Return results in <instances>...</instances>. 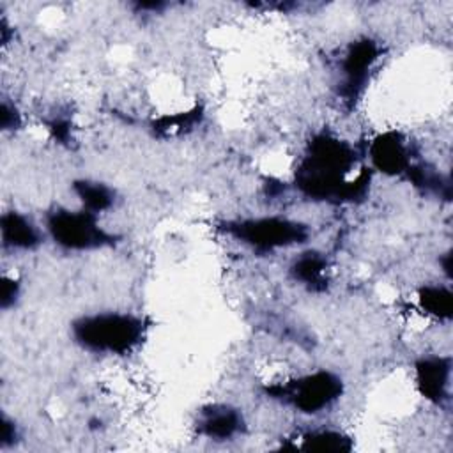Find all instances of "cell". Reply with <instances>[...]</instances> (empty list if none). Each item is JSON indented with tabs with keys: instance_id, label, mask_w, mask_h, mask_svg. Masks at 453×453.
Returning <instances> with one entry per match:
<instances>
[{
	"instance_id": "1",
	"label": "cell",
	"mask_w": 453,
	"mask_h": 453,
	"mask_svg": "<svg viewBox=\"0 0 453 453\" xmlns=\"http://www.w3.org/2000/svg\"><path fill=\"white\" fill-rule=\"evenodd\" d=\"M297 189L324 202H352L368 188V173L357 163L354 147L331 134L320 133L311 138L296 170Z\"/></svg>"
},
{
	"instance_id": "2",
	"label": "cell",
	"mask_w": 453,
	"mask_h": 453,
	"mask_svg": "<svg viewBox=\"0 0 453 453\" xmlns=\"http://www.w3.org/2000/svg\"><path fill=\"white\" fill-rule=\"evenodd\" d=\"M143 334V319L127 311H99L73 322L76 343L96 354H127L142 342Z\"/></svg>"
},
{
	"instance_id": "3",
	"label": "cell",
	"mask_w": 453,
	"mask_h": 453,
	"mask_svg": "<svg viewBox=\"0 0 453 453\" xmlns=\"http://www.w3.org/2000/svg\"><path fill=\"white\" fill-rule=\"evenodd\" d=\"M267 395L304 414H319L336 403L343 393V380L327 370H315L285 382L271 384Z\"/></svg>"
},
{
	"instance_id": "4",
	"label": "cell",
	"mask_w": 453,
	"mask_h": 453,
	"mask_svg": "<svg viewBox=\"0 0 453 453\" xmlns=\"http://www.w3.org/2000/svg\"><path fill=\"white\" fill-rule=\"evenodd\" d=\"M226 234L251 248L253 251L271 253L306 242L310 232L301 221L283 216H258L237 219L226 225Z\"/></svg>"
},
{
	"instance_id": "5",
	"label": "cell",
	"mask_w": 453,
	"mask_h": 453,
	"mask_svg": "<svg viewBox=\"0 0 453 453\" xmlns=\"http://www.w3.org/2000/svg\"><path fill=\"white\" fill-rule=\"evenodd\" d=\"M46 232L64 250L87 251L111 246L115 235L101 223L97 214L80 209H57L46 218Z\"/></svg>"
},
{
	"instance_id": "6",
	"label": "cell",
	"mask_w": 453,
	"mask_h": 453,
	"mask_svg": "<svg viewBox=\"0 0 453 453\" xmlns=\"http://www.w3.org/2000/svg\"><path fill=\"white\" fill-rule=\"evenodd\" d=\"M379 46L377 42H373L372 39H359L354 41L347 51L342 57L340 62V71H342V94L345 96V99L352 101L354 97H357L368 78L370 73L375 65V62L379 60Z\"/></svg>"
},
{
	"instance_id": "7",
	"label": "cell",
	"mask_w": 453,
	"mask_h": 453,
	"mask_svg": "<svg viewBox=\"0 0 453 453\" xmlns=\"http://www.w3.org/2000/svg\"><path fill=\"white\" fill-rule=\"evenodd\" d=\"M368 154H370L368 157H370L372 165L379 172L388 173V175L409 173V170L412 168L409 147H407L405 140L395 131L379 134L370 143Z\"/></svg>"
},
{
	"instance_id": "8",
	"label": "cell",
	"mask_w": 453,
	"mask_h": 453,
	"mask_svg": "<svg viewBox=\"0 0 453 453\" xmlns=\"http://www.w3.org/2000/svg\"><path fill=\"white\" fill-rule=\"evenodd\" d=\"M244 428V418L239 409L225 403H214L200 411L196 430L200 435L214 441H226L239 435Z\"/></svg>"
},
{
	"instance_id": "9",
	"label": "cell",
	"mask_w": 453,
	"mask_h": 453,
	"mask_svg": "<svg viewBox=\"0 0 453 453\" xmlns=\"http://www.w3.org/2000/svg\"><path fill=\"white\" fill-rule=\"evenodd\" d=\"M416 386L423 398L441 403L448 398L449 389V375H451V365L448 357L442 356H426L421 357L416 366Z\"/></svg>"
},
{
	"instance_id": "10",
	"label": "cell",
	"mask_w": 453,
	"mask_h": 453,
	"mask_svg": "<svg viewBox=\"0 0 453 453\" xmlns=\"http://www.w3.org/2000/svg\"><path fill=\"white\" fill-rule=\"evenodd\" d=\"M2 244L11 250H34L41 242V232L32 223L30 218L18 211H9L2 214L0 219Z\"/></svg>"
},
{
	"instance_id": "11",
	"label": "cell",
	"mask_w": 453,
	"mask_h": 453,
	"mask_svg": "<svg viewBox=\"0 0 453 453\" xmlns=\"http://www.w3.org/2000/svg\"><path fill=\"white\" fill-rule=\"evenodd\" d=\"M290 273L310 290H322L327 283V260L319 251H304L294 260Z\"/></svg>"
},
{
	"instance_id": "12",
	"label": "cell",
	"mask_w": 453,
	"mask_h": 453,
	"mask_svg": "<svg viewBox=\"0 0 453 453\" xmlns=\"http://www.w3.org/2000/svg\"><path fill=\"white\" fill-rule=\"evenodd\" d=\"M73 189H74V195L78 196L81 207L94 214H99V212L113 207V202H115L113 189L99 180L81 179L73 184Z\"/></svg>"
},
{
	"instance_id": "13",
	"label": "cell",
	"mask_w": 453,
	"mask_h": 453,
	"mask_svg": "<svg viewBox=\"0 0 453 453\" xmlns=\"http://www.w3.org/2000/svg\"><path fill=\"white\" fill-rule=\"evenodd\" d=\"M419 308L435 319L448 320L453 311V296L446 285H425L418 292Z\"/></svg>"
},
{
	"instance_id": "14",
	"label": "cell",
	"mask_w": 453,
	"mask_h": 453,
	"mask_svg": "<svg viewBox=\"0 0 453 453\" xmlns=\"http://www.w3.org/2000/svg\"><path fill=\"white\" fill-rule=\"evenodd\" d=\"M297 448L311 451H349L352 448V439L340 430L320 428L301 435Z\"/></svg>"
},
{
	"instance_id": "15",
	"label": "cell",
	"mask_w": 453,
	"mask_h": 453,
	"mask_svg": "<svg viewBox=\"0 0 453 453\" xmlns=\"http://www.w3.org/2000/svg\"><path fill=\"white\" fill-rule=\"evenodd\" d=\"M19 296V283L11 278V276H4V285H2V308L7 310L9 306L14 304V301Z\"/></svg>"
},
{
	"instance_id": "16",
	"label": "cell",
	"mask_w": 453,
	"mask_h": 453,
	"mask_svg": "<svg viewBox=\"0 0 453 453\" xmlns=\"http://www.w3.org/2000/svg\"><path fill=\"white\" fill-rule=\"evenodd\" d=\"M19 124V113L14 106H9L5 101L2 103V127L4 129H16Z\"/></svg>"
},
{
	"instance_id": "17",
	"label": "cell",
	"mask_w": 453,
	"mask_h": 453,
	"mask_svg": "<svg viewBox=\"0 0 453 453\" xmlns=\"http://www.w3.org/2000/svg\"><path fill=\"white\" fill-rule=\"evenodd\" d=\"M18 437V430H16V425L14 421H11L9 418H4L2 421V446H9L16 441Z\"/></svg>"
}]
</instances>
